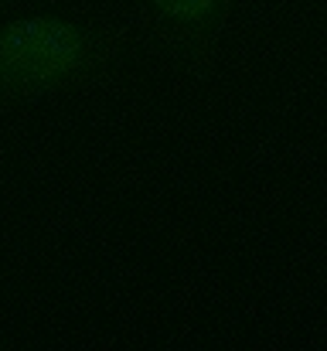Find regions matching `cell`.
I'll return each mask as SVG.
<instances>
[{"label":"cell","mask_w":327,"mask_h":351,"mask_svg":"<svg viewBox=\"0 0 327 351\" xmlns=\"http://www.w3.org/2000/svg\"><path fill=\"white\" fill-rule=\"evenodd\" d=\"M130 38L106 17L38 10L0 21V113L106 93L119 82Z\"/></svg>","instance_id":"cell-1"},{"label":"cell","mask_w":327,"mask_h":351,"mask_svg":"<svg viewBox=\"0 0 327 351\" xmlns=\"http://www.w3.org/2000/svg\"><path fill=\"white\" fill-rule=\"evenodd\" d=\"M239 0H133L150 55L181 82H208Z\"/></svg>","instance_id":"cell-2"}]
</instances>
